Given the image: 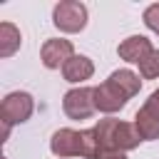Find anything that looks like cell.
Here are the masks:
<instances>
[{
	"label": "cell",
	"mask_w": 159,
	"mask_h": 159,
	"mask_svg": "<svg viewBox=\"0 0 159 159\" xmlns=\"http://www.w3.org/2000/svg\"><path fill=\"white\" fill-rule=\"evenodd\" d=\"M50 149L55 157L67 159V157H84V159H99V144L94 137V129H57L50 139Z\"/></svg>",
	"instance_id": "obj_2"
},
{
	"label": "cell",
	"mask_w": 159,
	"mask_h": 159,
	"mask_svg": "<svg viewBox=\"0 0 159 159\" xmlns=\"http://www.w3.org/2000/svg\"><path fill=\"white\" fill-rule=\"evenodd\" d=\"M52 22L62 32H80L87 25V7L77 0H62L52 10Z\"/></svg>",
	"instance_id": "obj_4"
},
{
	"label": "cell",
	"mask_w": 159,
	"mask_h": 159,
	"mask_svg": "<svg viewBox=\"0 0 159 159\" xmlns=\"http://www.w3.org/2000/svg\"><path fill=\"white\" fill-rule=\"evenodd\" d=\"M139 72L144 80H157L159 77V50H152L142 62H139Z\"/></svg>",
	"instance_id": "obj_13"
},
{
	"label": "cell",
	"mask_w": 159,
	"mask_h": 159,
	"mask_svg": "<svg viewBox=\"0 0 159 159\" xmlns=\"http://www.w3.org/2000/svg\"><path fill=\"white\" fill-rule=\"evenodd\" d=\"M134 127L142 134V139H147V142L159 139V109L152 102H144L142 109L134 114Z\"/></svg>",
	"instance_id": "obj_8"
},
{
	"label": "cell",
	"mask_w": 159,
	"mask_h": 159,
	"mask_svg": "<svg viewBox=\"0 0 159 159\" xmlns=\"http://www.w3.org/2000/svg\"><path fill=\"white\" fill-rule=\"evenodd\" d=\"M144 25H147L152 32L159 35V2H154V5H149V7L144 10Z\"/></svg>",
	"instance_id": "obj_14"
},
{
	"label": "cell",
	"mask_w": 159,
	"mask_h": 159,
	"mask_svg": "<svg viewBox=\"0 0 159 159\" xmlns=\"http://www.w3.org/2000/svg\"><path fill=\"white\" fill-rule=\"evenodd\" d=\"M109 82H112L127 99H132V97L139 92V87H142L139 77H137L132 70H114V72L109 75Z\"/></svg>",
	"instance_id": "obj_11"
},
{
	"label": "cell",
	"mask_w": 159,
	"mask_h": 159,
	"mask_svg": "<svg viewBox=\"0 0 159 159\" xmlns=\"http://www.w3.org/2000/svg\"><path fill=\"white\" fill-rule=\"evenodd\" d=\"M40 57H42V65L47 70H60L67 65V60L75 57V47L70 40H47L40 50Z\"/></svg>",
	"instance_id": "obj_6"
},
{
	"label": "cell",
	"mask_w": 159,
	"mask_h": 159,
	"mask_svg": "<svg viewBox=\"0 0 159 159\" xmlns=\"http://www.w3.org/2000/svg\"><path fill=\"white\" fill-rule=\"evenodd\" d=\"M152 50H154V47H152V42H149L144 35H132V37L122 40L119 47H117V52H119L122 60H127V62H137V65H139Z\"/></svg>",
	"instance_id": "obj_9"
},
{
	"label": "cell",
	"mask_w": 159,
	"mask_h": 159,
	"mask_svg": "<svg viewBox=\"0 0 159 159\" xmlns=\"http://www.w3.org/2000/svg\"><path fill=\"white\" fill-rule=\"evenodd\" d=\"M20 30L12 22H0V57H10L15 55V50L20 47Z\"/></svg>",
	"instance_id": "obj_12"
},
{
	"label": "cell",
	"mask_w": 159,
	"mask_h": 159,
	"mask_svg": "<svg viewBox=\"0 0 159 159\" xmlns=\"http://www.w3.org/2000/svg\"><path fill=\"white\" fill-rule=\"evenodd\" d=\"M62 109L70 119H87L92 117L94 107V87H75L65 94L62 99Z\"/></svg>",
	"instance_id": "obj_5"
},
{
	"label": "cell",
	"mask_w": 159,
	"mask_h": 159,
	"mask_svg": "<svg viewBox=\"0 0 159 159\" xmlns=\"http://www.w3.org/2000/svg\"><path fill=\"white\" fill-rule=\"evenodd\" d=\"M147 102H152V104H154V107L159 109V89H154V92L149 94V99H147Z\"/></svg>",
	"instance_id": "obj_15"
},
{
	"label": "cell",
	"mask_w": 159,
	"mask_h": 159,
	"mask_svg": "<svg viewBox=\"0 0 159 159\" xmlns=\"http://www.w3.org/2000/svg\"><path fill=\"white\" fill-rule=\"evenodd\" d=\"M92 72H94V65H92V60L84 57V55H75V57L67 60V65L62 67V75H65L67 82H84V80L92 77Z\"/></svg>",
	"instance_id": "obj_10"
},
{
	"label": "cell",
	"mask_w": 159,
	"mask_h": 159,
	"mask_svg": "<svg viewBox=\"0 0 159 159\" xmlns=\"http://www.w3.org/2000/svg\"><path fill=\"white\" fill-rule=\"evenodd\" d=\"M124 104H127V97H124L109 80L94 87V107H97L99 112L112 114V112H119Z\"/></svg>",
	"instance_id": "obj_7"
},
{
	"label": "cell",
	"mask_w": 159,
	"mask_h": 159,
	"mask_svg": "<svg viewBox=\"0 0 159 159\" xmlns=\"http://www.w3.org/2000/svg\"><path fill=\"white\" fill-rule=\"evenodd\" d=\"M92 129H94V137H97V144H99V152H102L99 159L107 152H129V149L139 147V142H144L134 124L114 119V117L99 119V124H94Z\"/></svg>",
	"instance_id": "obj_1"
},
{
	"label": "cell",
	"mask_w": 159,
	"mask_h": 159,
	"mask_svg": "<svg viewBox=\"0 0 159 159\" xmlns=\"http://www.w3.org/2000/svg\"><path fill=\"white\" fill-rule=\"evenodd\" d=\"M32 107H35V102H32V97H30L27 92H10V94L2 99V104H0L2 142L7 139V134H10V127H12V124H22V122H27V119H30Z\"/></svg>",
	"instance_id": "obj_3"
}]
</instances>
